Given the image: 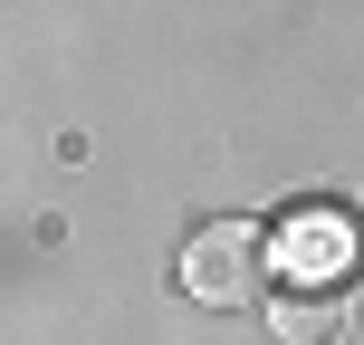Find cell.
<instances>
[{
  "label": "cell",
  "instance_id": "obj_1",
  "mask_svg": "<svg viewBox=\"0 0 364 345\" xmlns=\"http://www.w3.org/2000/svg\"><path fill=\"white\" fill-rule=\"evenodd\" d=\"M259 230L250 221H211V230H192V250H182V288L201 297V307H240V297L259 288Z\"/></svg>",
  "mask_w": 364,
  "mask_h": 345
}]
</instances>
